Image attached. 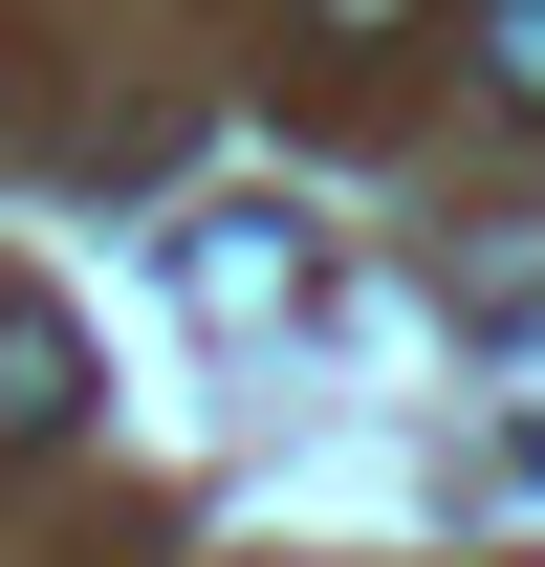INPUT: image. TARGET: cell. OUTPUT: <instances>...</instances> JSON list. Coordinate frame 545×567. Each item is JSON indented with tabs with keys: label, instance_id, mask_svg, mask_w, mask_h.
<instances>
[{
	"label": "cell",
	"instance_id": "6da1fadb",
	"mask_svg": "<svg viewBox=\"0 0 545 567\" xmlns=\"http://www.w3.org/2000/svg\"><path fill=\"white\" fill-rule=\"evenodd\" d=\"M66 415H88V328L66 306H0V458H44Z\"/></svg>",
	"mask_w": 545,
	"mask_h": 567
},
{
	"label": "cell",
	"instance_id": "7a4b0ae2",
	"mask_svg": "<svg viewBox=\"0 0 545 567\" xmlns=\"http://www.w3.org/2000/svg\"><path fill=\"white\" fill-rule=\"evenodd\" d=\"M459 44H480V87H502V110H524V132H545V0H480Z\"/></svg>",
	"mask_w": 545,
	"mask_h": 567
},
{
	"label": "cell",
	"instance_id": "3957f363",
	"mask_svg": "<svg viewBox=\"0 0 545 567\" xmlns=\"http://www.w3.org/2000/svg\"><path fill=\"white\" fill-rule=\"evenodd\" d=\"M263 284H284V240H263V218H218V240H197V306H218V328H263Z\"/></svg>",
	"mask_w": 545,
	"mask_h": 567
},
{
	"label": "cell",
	"instance_id": "277c9868",
	"mask_svg": "<svg viewBox=\"0 0 545 567\" xmlns=\"http://www.w3.org/2000/svg\"><path fill=\"white\" fill-rule=\"evenodd\" d=\"M306 22H328V44H393V22H414V0H306Z\"/></svg>",
	"mask_w": 545,
	"mask_h": 567
}]
</instances>
